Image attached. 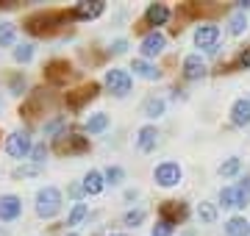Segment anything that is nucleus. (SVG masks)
<instances>
[{"label": "nucleus", "mask_w": 250, "mask_h": 236, "mask_svg": "<svg viewBox=\"0 0 250 236\" xmlns=\"http://www.w3.org/2000/svg\"><path fill=\"white\" fill-rule=\"evenodd\" d=\"M70 17L72 14H67V11H39V14H31L25 20V31L34 37H47V34L59 31Z\"/></svg>", "instance_id": "nucleus-1"}, {"label": "nucleus", "mask_w": 250, "mask_h": 236, "mask_svg": "<svg viewBox=\"0 0 250 236\" xmlns=\"http://www.w3.org/2000/svg\"><path fill=\"white\" fill-rule=\"evenodd\" d=\"M62 211V192L56 189V186H45V189L36 192V214L39 217H56Z\"/></svg>", "instance_id": "nucleus-2"}, {"label": "nucleus", "mask_w": 250, "mask_h": 236, "mask_svg": "<svg viewBox=\"0 0 250 236\" xmlns=\"http://www.w3.org/2000/svg\"><path fill=\"white\" fill-rule=\"evenodd\" d=\"M53 150L59 156H72V153H86L89 150V139L78 137V134H56L53 139Z\"/></svg>", "instance_id": "nucleus-3"}, {"label": "nucleus", "mask_w": 250, "mask_h": 236, "mask_svg": "<svg viewBox=\"0 0 250 236\" xmlns=\"http://www.w3.org/2000/svg\"><path fill=\"white\" fill-rule=\"evenodd\" d=\"M98 92H100V83H83V86H78V89H72V92H67L64 95V103H67V109H83L89 100H95L98 98Z\"/></svg>", "instance_id": "nucleus-4"}, {"label": "nucleus", "mask_w": 250, "mask_h": 236, "mask_svg": "<svg viewBox=\"0 0 250 236\" xmlns=\"http://www.w3.org/2000/svg\"><path fill=\"white\" fill-rule=\"evenodd\" d=\"M153 178H156V183H159V186L170 189V186H178V183H181L184 173H181V167L175 161H164V164H159V167L153 170Z\"/></svg>", "instance_id": "nucleus-5"}, {"label": "nucleus", "mask_w": 250, "mask_h": 236, "mask_svg": "<svg viewBox=\"0 0 250 236\" xmlns=\"http://www.w3.org/2000/svg\"><path fill=\"white\" fill-rule=\"evenodd\" d=\"M31 150H34V145H31V137H28L25 131L9 134V139H6V153L11 158H25V156H31Z\"/></svg>", "instance_id": "nucleus-6"}, {"label": "nucleus", "mask_w": 250, "mask_h": 236, "mask_svg": "<svg viewBox=\"0 0 250 236\" xmlns=\"http://www.w3.org/2000/svg\"><path fill=\"white\" fill-rule=\"evenodd\" d=\"M106 86H108V92H111L114 98H125V95L131 92V86H134L131 73H125V70H108L106 73Z\"/></svg>", "instance_id": "nucleus-7"}, {"label": "nucleus", "mask_w": 250, "mask_h": 236, "mask_svg": "<svg viewBox=\"0 0 250 236\" xmlns=\"http://www.w3.org/2000/svg\"><path fill=\"white\" fill-rule=\"evenodd\" d=\"M189 214L187 203H181V200H164L159 206V217L164 219V222H170V225H178V222H184Z\"/></svg>", "instance_id": "nucleus-8"}, {"label": "nucleus", "mask_w": 250, "mask_h": 236, "mask_svg": "<svg viewBox=\"0 0 250 236\" xmlns=\"http://www.w3.org/2000/svg\"><path fill=\"white\" fill-rule=\"evenodd\" d=\"M70 75H72V67H70V61H64V59H53V61L45 67V81L47 83H56V86L67 83Z\"/></svg>", "instance_id": "nucleus-9"}, {"label": "nucleus", "mask_w": 250, "mask_h": 236, "mask_svg": "<svg viewBox=\"0 0 250 236\" xmlns=\"http://www.w3.org/2000/svg\"><path fill=\"white\" fill-rule=\"evenodd\" d=\"M217 42H220V28L217 25H197L195 31V45L208 50V53H214L217 50Z\"/></svg>", "instance_id": "nucleus-10"}, {"label": "nucleus", "mask_w": 250, "mask_h": 236, "mask_svg": "<svg viewBox=\"0 0 250 236\" xmlns=\"http://www.w3.org/2000/svg\"><path fill=\"white\" fill-rule=\"evenodd\" d=\"M103 9H106L103 0H83V3H78V6L70 11V14H72V20H95V17L103 14Z\"/></svg>", "instance_id": "nucleus-11"}, {"label": "nucleus", "mask_w": 250, "mask_h": 236, "mask_svg": "<svg viewBox=\"0 0 250 236\" xmlns=\"http://www.w3.org/2000/svg\"><path fill=\"white\" fill-rule=\"evenodd\" d=\"M164 45H167L164 34L153 31V34H147V37L142 39V47H139V53H142V59H153V56H159L161 50H164Z\"/></svg>", "instance_id": "nucleus-12"}, {"label": "nucleus", "mask_w": 250, "mask_h": 236, "mask_svg": "<svg viewBox=\"0 0 250 236\" xmlns=\"http://www.w3.org/2000/svg\"><path fill=\"white\" fill-rule=\"evenodd\" d=\"M20 211H22V200H20L17 195H3V197H0V219H3V222L17 219Z\"/></svg>", "instance_id": "nucleus-13"}, {"label": "nucleus", "mask_w": 250, "mask_h": 236, "mask_svg": "<svg viewBox=\"0 0 250 236\" xmlns=\"http://www.w3.org/2000/svg\"><path fill=\"white\" fill-rule=\"evenodd\" d=\"M220 203H223V209H245L250 200L242 195L239 186H228V189L220 192Z\"/></svg>", "instance_id": "nucleus-14"}, {"label": "nucleus", "mask_w": 250, "mask_h": 236, "mask_svg": "<svg viewBox=\"0 0 250 236\" xmlns=\"http://www.w3.org/2000/svg\"><path fill=\"white\" fill-rule=\"evenodd\" d=\"M206 75V64L203 59L197 53H189L187 59H184V78H189V81H200Z\"/></svg>", "instance_id": "nucleus-15"}, {"label": "nucleus", "mask_w": 250, "mask_h": 236, "mask_svg": "<svg viewBox=\"0 0 250 236\" xmlns=\"http://www.w3.org/2000/svg\"><path fill=\"white\" fill-rule=\"evenodd\" d=\"M170 20V9L164 3H150L145 11V25H164Z\"/></svg>", "instance_id": "nucleus-16"}, {"label": "nucleus", "mask_w": 250, "mask_h": 236, "mask_svg": "<svg viewBox=\"0 0 250 236\" xmlns=\"http://www.w3.org/2000/svg\"><path fill=\"white\" fill-rule=\"evenodd\" d=\"M156 142H159V131L153 125H145L139 128V134H136V147L142 150V153H150L153 147H156Z\"/></svg>", "instance_id": "nucleus-17"}, {"label": "nucleus", "mask_w": 250, "mask_h": 236, "mask_svg": "<svg viewBox=\"0 0 250 236\" xmlns=\"http://www.w3.org/2000/svg\"><path fill=\"white\" fill-rule=\"evenodd\" d=\"M231 122L233 125H250V100L239 98L231 106Z\"/></svg>", "instance_id": "nucleus-18"}, {"label": "nucleus", "mask_w": 250, "mask_h": 236, "mask_svg": "<svg viewBox=\"0 0 250 236\" xmlns=\"http://www.w3.org/2000/svg\"><path fill=\"white\" fill-rule=\"evenodd\" d=\"M42 103H45V89H36L31 98L22 103V109H20V117H36V111L42 109Z\"/></svg>", "instance_id": "nucleus-19"}, {"label": "nucleus", "mask_w": 250, "mask_h": 236, "mask_svg": "<svg viewBox=\"0 0 250 236\" xmlns=\"http://www.w3.org/2000/svg\"><path fill=\"white\" fill-rule=\"evenodd\" d=\"M131 70H134V75H139V78H145V81H156V78H161V70H156V67L147 64L145 59H134Z\"/></svg>", "instance_id": "nucleus-20"}, {"label": "nucleus", "mask_w": 250, "mask_h": 236, "mask_svg": "<svg viewBox=\"0 0 250 236\" xmlns=\"http://www.w3.org/2000/svg\"><path fill=\"white\" fill-rule=\"evenodd\" d=\"M103 186H106V178H103L98 170H89L86 178H83V192H86V195H100Z\"/></svg>", "instance_id": "nucleus-21"}, {"label": "nucleus", "mask_w": 250, "mask_h": 236, "mask_svg": "<svg viewBox=\"0 0 250 236\" xmlns=\"http://www.w3.org/2000/svg\"><path fill=\"white\" fill-rule=\"evenodd\" d=\"M225 234L228 236H250V222L245 217H231L225 222Z\"/></svg>", "instance_id": "nucleus-22"}, {"label": "nucleus", "mask_w": 250, "mask_h": 236, "mask_svg": "<svg viewBox=\"0 0 250 236\" xmlns=\"http://www.w3.org/2000/svg\"><path fill=\"white\" fill-rule=\"evenodd\" d=\"M142 114L145 117H150V119L161 117V114H164V100L161 98H147L142 103Z\"/></svg>", "instance_id": "nucleus-23"}, {"label": "nucleus", "mask_w": 250, "mask_h": 236, "mask_svg": "<svg viewBox=\"0 0 250 236\" xmlns=\"http://www.w3.org/2000/svg\"><path fill=\"white\" fill-rule=\"evenodd\" d=\"M83 128H86V134H100V131H106L108 128V114H103V111H100V114H92Z\"/></svg>", "instance_id": "nucleus-24"}, {"label": "nucleus", "mask_w": 250, "mask_h": 236, "mask_svg": "<svg viewBox=\"0 0 250 236\" xmlns=\"http://www.w3.org/2000/svg\"><path fill=\"white\" fill-rule=\"evenodd\" d=\"M86 214H89V209H86V203H75L72 206V211H70V219H67V225H81L83 219H86Z\"/></svg>", "instance_id": "nucleus-25"}, {"label": "nucleus", "mask_w": 250, "mask_h": 236, "mask_svg": "<svg viewBox=\"0 0 250 236\" xmlns=\"http://www.w3.org/2000/svg\"><path fill=\"white\" fill-rule=\"evenodd\" d=\"M14 45V22H0V47Z\"/></svg>", "instance_id": "nucleus-26"}, {"label": "nucleus", "mask_w": 250, "mask_h": 236, "mask_svg": "<svg viewBox=\"0 0 250 236\" xmlns=\"http://www.w3.org/2000/svg\"><path fill=\"white\" fill-rule=\"evenodd\" d=\"M42 170H45L42 164H25V167H17L11 175L14 178H31V175H42Z\"/></svg>", "instance_id": "nucleus-27"}, {"label": "nucleus", "mask_w": 250, "mask_h": 236, "mask_svg": "<svg viewBox=\"0 0 250 236\" xmlns=\"http://www.w3.org/2000/svg\"><path fill=\"white\" fill-rule=\"evenodd\" d=\"M245 28H248V20H245V14H242V11H236V14L231 17V22H228V31H231L233 37H239Z\"/></svg>", "instance_id": "nucleus-28"}, {"label": "nucleus", "mask_w": 250, "mask_h": 236, "mask_svg": "<svg viewBox=\"0 0 250 236\" xmlns=\"http://www.w3.org/2000/svg\"><path fill=\"white\" fill-rule=\"evenodd\" d=\"M103 178H106V183H111V186H120L125 178V170L123 167H108L106 173H103Z\"/></svg>", "instance_id": "nucleus-29"}, {"label": "nucleus", "mask_w": 250, "mask_h": 236, "mask_svg": "<svg viewBox=\"0 0 250 236\" xmlns=\"http://www.w3.org/2000/svg\"><path fill=\"white\" fill-rule=\"evenodd\" d=\"M197 217L203 219V222H208V225H211V222L217 219V209L211 206V203H200V206H197Z\"/></svg>", "instance_id": "nucleus-30"}, {"label": "nucleus", "mask_w": 250, "mask_h": 236, "mask_svg": "<svg viewBox=\"0 0 250 236\" xmlns=\"http://www.w3.org/2000/svg\"><path fill=\"white\" fill-rule=\"evenodd\" d=\"M31 59H34V47H31V45H20V47H14V61L28 64Z\"/></svg>", "instance_id": "nucleus-31"}, {"label": "nucleus", "mask_w": 250, "mask_h": 236, "mask_svg": "<svg viewBox=\"0 0 250 236\" xmlns=\"http://www.w3.org/2000/svg\"><path fill=\"white\" fill-rule=\"evenodd\" d=\"M123 222H125L128 228H139V225L145 222V211H142V209H136V211H128V214L123 217Z\"/></svg>", "instance_id": "nucleus-32"}, {"label": "nucleus", "mask_w": 250, "mask_h": 236, "mask_svg": "<svg viewBox=\"0 0 250 236\" xmlns=\"http://www.w3.org/2000/svg\"><path fill=\"white\" fill-rule=\"evenodd\" d=\"M236 173H239V158H228L225 164H220V175L223 178H231Z\"/></svg>", "instance_id": "nucleus-33"}, {"label": "nucleus", "mask_w": 250, "mask_h": 236, "mask_svg": "<svg viewBox=\"0 0 250 236\" xmlns=\"http://www.w3.org/2000/svg\"><path fill=\"white\" fill-rule=\"evenodd\" d=\"M172 228H175V225H170V222L159 219V222L153 225V236H172Z\"/></svg>", "instance_id": "nucleus-34"}, {"label": "nucleus", "mask_w": 250, "mask_h": 236, "mask_svg": "<svg viewBox=\"0 0 250 236\" xmlns=\"http://www.w3.org/2000/svg\"><path fill=\"white\" fill-rule=\"evenodd\" d=\"M47 156V147L45 145H34V150H31V158H34V164H42Z\"/></svg>", "instance_id": "nucleus-35"}, {"label": "nucleus", "mask_w": 250, "mask_h": 236, "mask_svg": "<svg viewBox=\"0 0 250 236\" xmlns=\"http://www.w3.org/2000/svg\"><path fill=\"white\" fill-rule=\"evenodd\" d=\"M125 50H128V42H125V39H117L114 45H111V53L114 56H123Z\"/></svg>", "instance_id": "nucleus-36"}, {"label": "nucleus", "mask_w": 250, "mask_h": 236, "mask_svg": "<svg viewBox=\"0 0 250 236\" xmlns=\"http://www.w3.org/2000/svg\"><path fill=\"white\" fill-rule=\"evenodd\" d=\"M62 125H64V117L53 119V122H47V125H45V134H56V131H59Z\"/></svg>", "instance_id": "nucleus-37"}, {"label": "nucleus", "mask_w": 250, "mask_h": 236, "mask_svg": "<svg viewBox=\"0 0 250 236\" xmlns=\"http://www.w3.org/2000/svg\"><path fill=\"white\" fill-rule=\"evenodd\" d=\"M239 67H245V70H250V47H245L239 53Z\"/></svg>", "instance_id": "nucleus-38"}, {"label": "nucleus", "mask_w": 250, "mask_h": 236, "mask_svg": "<svg viewBox=\"0 0 250 236\" xmlns=\"http://www.w3.org/2000/svg\"><path fill=\"white\" fill-rule=\"evenodd\" d=\"M22 86H25V81H22L20 75H14V78H11V89H14V95H20V92H22Z\"/></svg>", "instance_id": "nucleus-39"}, {"label": "nucleus", "mask_w": 250, "mask_h": 236, "mask_svg": "<svg viewBox=\"0 0 250 236\" xmlns=\"http://www.w3.org/2000/svg\"><path fill=\"white\" fill-rule=\"evenodd\" d=\"M239 189H242V195L250 200V178H242V183H239Z\"/></svg>", "instance_id": "nucleus-40"}, {"label": "nucleus", "mask_w": 250, "mask_h": 236, "mask_svg": "<svg viewBox=\"0 0 250 236\" xmlns=\"http://www.w3.org/2000/svg\"><path fill=\"white\" fill-rule=\"evenodd\" d=\"M70 192H72V197H81V195H83V186L75 183V186H70Z\"/></svg>", "instance_id": "nucleus-41"}, {"label": "nucleus", "mask_w": 250, "mask_h": 236, "mask_svg": "<svg viewBox=\"0 0 250 236\" xmlns=\"http://www.w3.org/2000/svg\"><path fill=\"white\" fill-rule=\"evenodd\" d=\"M14 6H17L14 0H0V9H14Z\"/></svg>", "instance_id": "nucleus-42"}, {"label": "nucleus", "mask_w": 250, "mask_h": 236, "mask_svg": "<svg viewBox=\"0 0 250 236\" xmlns=\"http://www.w3.org/2000/svg\"><path fill=\"white\" fill-rule=\"evenodd\" d=\"M108 236H125V234H108Z\"/></svg>", "instance_id": "nucleus-43"}, {"label": "nucleus", "mask_w": 250, "mask_h": 236, "mask_svg": "<svg viewBox=\"0 0 250 236\" xmlns=\"http://www.w3.org/2000/svg\"><path fill=\"white\" fill-rule=\"evenodd\" d=\"M70 236H81V234H70Z\"/></svg>", "instance_id": "nucleus-44"}, {"label": "nucleus", "mask_w": 250, "mask_h": 236, "mask_svg": "<svg viewBox=\"0 0 250 236\" xmlns=\"http://www.w3.org/2000/svg\"><path fill=\"white\" fill-rule=\"evenodd\" d=\"M0 236H3V234H0Z\"/></svg>", "instance_id": "nucleus-45"}]
</instances>
